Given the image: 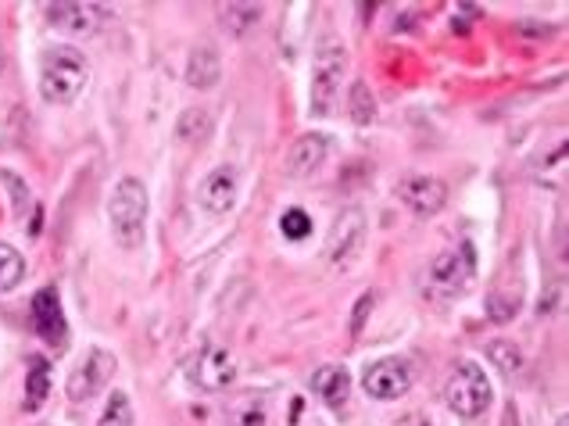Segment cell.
Wrapping results in <instances>:
<instances>
[{
  "label": "cell",
  "instance_id": "1",
  "mask_svg": "<svg viewBox=\"0 0 569 426\" xmlns=\"http://www.w3.org/2000/svg\"><path fill=\"white\" fill-rule=\"evenodd\" d=\"M90 83V64L83 58V50H75L69 44L47 47L40 55V97L47 105H72L75 97L83 94V86Z\"/></svg>",
  "mask_w": 569,
  "mask_h": 426
},
{
  "label": "cell",
  "instance_id": "2",
  "mask_svg": "<svg viewBox=\"0 0 569 426\" xmlns=\"http://www.w3.org/2000/svg\"><path fill=\"white\" fill-rule=\"evenodd\" d=\"M147 215H151L147 187L133 176L119 179L108 198V218H111V234L122 248H137V244L144 240Z\"/></svg>",
  "mask_w": 569,
  "mask_h": 426
},
{
  "label": "cell",
  "instance_id": "3",
  "mask_svg": "<svg viewBox=\"0 0 569 426\" xmlns=\"http://www.w3.org/2000/svg\"><path fill=\"white\" fill-rule=\"evenodd\" d=\"M444 402L459 419H481L490 409V380L476 363H462L444 387Z\"/></svg>",
  "mask_w": 569,
  "mask_h": 426
},
{
  "label": "cell",
  "instance_id": "4",
  "mask_svg": "<svg viewBox=\"0 0 569 426\" xmlns=\"http://www.w3.org/2000/svg\"><path fill=\"white\" fill-rule=\"evenodd\" d=\"M476 280V251L473 244H459L444 255L434 258L430 273H426V283H430V294L437 298H459V294L470 291V283Z\"/></svg>",
  "mask_w": 569,
  "mask_h": 426
},
{
  "label": "cell",
  "instance_id": "5",
  "mask_svg": "<svg viewBox=\"0 0 569 426\" xmlns=\"http://www.w3.org/2000/svg\"><path fill=\"white\" fill-rule=\"evenodd\" d=\"M115 355L105 352V347H90V352L75 363V369L69 372V380H64V394H69L72 405H86L94 402V398L105 391L108 380L115 377Z\"/></svg>",
  "mask_w": 569,
  "mask_h": 426
},
{
  "label": "cell",
  "instance_id": "6",
  "mask_svg": "<svg viewBox=\"0 0 569 426\" xmlns=\"http://www.w3.org/2000/svg\"><path fill=\"white\" fill-rule=\"evenodd\" d=\"M344 80H347V50L341 44H327L316 55V69H312V115L333 111Z\"/></svg>",
  "mask_w": 569,
  "mask_h": 426
},
{
  "label": "cell",
  "instance_id": "7",
  "mask_svg": "<svg viewBox=\"0 0 569 426\" xmlns=\"http://www.w3.org/2000/svg\"><path fill=\"white\" fill-rule=\"evenodd\" d=\"M190 383L204 394H226L233 380H237V358H233L223 344H204L187 369Z\"/></svg>",
  "mask_w": 569,
  "mask_h": 426
},
{
  "label": "cell",
  "instance_id": "8",
  "mask_svg": "<svg viewBox=\"0 0 569 426\" xmlns=\"http://www.w3.org/2000/svg\"><path fill=\"white\" fill-rule=\"evenodd\" d=\"M366 234H369L366 212H361V209H344L337 218H333V229H330V240H327V258L333 265H347L361 251Z\"/></svg>",
  "mask_w": 569,
  "mask_h": 426
},
{
  "label": "cell",
  "instance_id": "9",
  "mask_svg": "<svg viewBox=\"0 0 569 426\" xmlns=\"http://www.w3.org/2000/svg\"><path fill=\"white\" fill-rule=\"evenodd\" d=\"M240 198V173L233 165H215L198 184V204L209 215H226Z\"/></svg>",
  "mask_w": 569,
  "mask_h": 426
},
{
  "label": "cell",
  "instance_id": "10",
  "mask_svg": "<svg viewBox=\"0 0 569 426\" xmlns=\"http://www.w3.org/2000/svg\"><path fill=\"white\" fill-rule=\"evenodd\" d=\"M361 387H366V394L377 398V402H398L412 387V369L408 363H401V358H380V363H372L366 369Z\"/></svg>",
  "mask_w": 569,
  "mask_h": 426
},
{
  "label": "cell",
  "instance_id": "11",
  "mask_svg": "<svg viewBox=\"0 0 569 426\" xmlns=\"http://www.w3.org/2000/svg\"><path fill=\"white\" fill-rule=\"evenodd\" d=\"M111 11L100 4H50L47 8V22L50 29H61L69 36H97L105 29Z\"/></svg>",
  "mask_w": 569,
  "mask_h": 426
},
{
  "label": "cell",
  "instance_id": "12",
  "mask_svg": "<svg viewBox=\"0 0 569 426\" xmlns=\"http://www.w3.org/2000/svg\"><path fill=\"white\" fill-rule=\"evenodd\" d=\"M398 198L408 212L430 218L448 204V187L444 179H434V176H408L405 184H398Z\"/></svg>",
  "mask_w": 569,
  "mask_h": 426
},
{
  "label": "cell",
  "instance_id": "13",
  "mask_svg": "<svg viewBox=\"0 0 569 426\" xmlns=\"http://www.w3.org/2000/svg\"><path fill=\"white\" fill-rule=\"evenodd\" d=\"M330 158V137L327 133H305L294 140L287 154V176L291 179H312Z\"/></svg>",
  "mask_w": 569,
  "mask_h": 426
},
{
  "label": "cell",
  "instance_id": "14",
  "mask_svg": "<svg viewBox=\"0 0 569 426\" xmlns=\"http://www.w3.org/2000/svg\"><path fill=\"white\" fill-rule=\"evenodd\" d=\"M33 330L40 333L47 344H64V316H61V298L55 287H44L33 298Z\"/></svg>",
  "mask_w": 569,
  "mask_h": 426
},
{
  "label": "cell",
  "instance_id": "15",
  "mask_svg": "<svg viewBox=\"0 0 569 426\" xmlns=\"http://www.w3.org/2000/svg\"><path fill=\"white\" fill-rule=\"evenodd\" d=\"M308 387H312V394L327 409H344V402L352 398V377H347V369L341 366H319Z\"/></svg>",
  "mask_w": 569,
  "mask_h": 426
},
{
  "label": "cell",
  "instance_id": "16",
  "mask_svg": "<svg viewBox=\"0 0 569 426\" xmlns=\"http://www.w3.org/2000/svg\"><path fill=\"white\" fill-rule=\"evenodd\" d=\"M223 80V58L212 44H198L187 58V83L193 90H212Z\"/></svg>",
  "mask_w": 569,
  "mask_h": 426
},
{
  "label": "cell",
  "instance_id": "17",
  "mask_svg": "<svg viewBox=\"0 0 569 426\" xmlns=\"http://www.w3.org/2000/svg\"><path fill=\"white\" fill-rule=\"evenodd\" d=\"M226 423L229 426H269V402L265 394L244 391L226 402Z\"/></svg>",
  "mask_w": 569,
  "mask_h": 426
},
{
  "label": "cell",
  "instance_id": "18",
  "mask_svg": "<svg viewBox=\"0 0 569 426\" xmlns=\"http://www.w3.org/2000/svg\"><path fill=\"white\" fill-rule=\"evenodd\" d=\"M218 22L229 36H248L254 33V25H262V8L244 4V0H226V4H218Z\"/></svg>",
  "mask_w": 569,
  "mask_h": 426
},
{
  "label": "cell",
  "instance_id": "19",
  "mask_svg": "<svg viewBox=\"0 0 569 426\" xmlns=\"http://www.w3.org/2000/svg\"><path fill=\"white\" fill-rule=\"evenodd\" d=\"M347 111H352V119L358 126H369L372 119H377V94L369 90L366 80H355L352 83V94H347Z\"/></svg>",
  "mask_w": 569,
  "mask_h": 426
},
{
  "label": "cell",
  "instance_id": "20",
  "mask_svg": "<svg viewBox=\"0 0 569 426\" xmlns=\"http://www.w3.org/2000/svg\"><path fill=\"white\" fill-rule=\"evenodd\" d=\"M47 391H50V369L44 358H33L29 366V377H25V409H40L47 402Z\"/></svg>",
  "mask_w": 569,
  "mask_h": 426
},
{
  "label": "cell",
  "instance_id": "21",
  "mask_svg": "<svg viewBox=\"0 0 569 426\" xmlns=\"http://www.w3.org/2000/svg\"><path fill=\"white\" fill-rule=\"evenodd\" d=\"M97 426H133V402H129L126 391H111L105 412H100Z\"/></svg>",
  "mask_w": 569,
  "mask_h": 426
},
{
  "label": "cell",
  "instance_id": "22",
  "mask_svg": "<svg viewBox=\"0 0 569 426\" xmlns=\"http://www.w3.org/2000/svg\"><path fill=\"white\" fill-rule=\"evenodd\" d=\"M22 276H25V258L11 244H0V291H15Z\"/></svg>",
  "mask_w": 569,
  "mask_h": 426
},
{
  "label": "cell",
  "instance_id": "23",
  "mask_svg": "<svg viewBox=\"0 0 569 426\" xmlns=\"http://www.w3.org/2000/svg\"><path fill=\"white\" fill-rule=\"evenodd\" d=\"M487 355H490V363H495V369H501L506 377L523 372V352L512 341H490Z\"/></svg>",
  "mask_w": 569,
  "mask_h": 426
},
{
  "label": "cell",
  "instance_id": "24",
  "mask_svg": "<svg viewBox=\"0 0 569 426\" xmlns=\"http://www.w3.org/2000/svg\"><path fill=\"white\" fill-rule=\"evenodd\" d=\"M212 129V119H209V111H201V108H187L183 111V119L176 122V137L179 140H187V144H193V140H201L204 133Z\"/></svg>",
  "mask_w": 569,
  "mask_h": 426
},
{
  "label": "cell",
  "instance_id": "25",
  "mask_svg": "<svg viewBox=\"0 0 569 426\" xmlns=\"http://www.w3.org/2000/svg\"><path fill=\"white\" fill-rule=\"evenodd\" d=\"M280 229L287 240H305V237H312V218H308V212H301V209H291L280 215Z\"/></svg>",
  "mask_w": 569,
  "mask_h": 426
},
{
  "label": "cell",
  "instance_id": "26",
  "mask_svg": "<svg viewBox=\"0 0 569 426\" xmlns=\"http://www.w3.org/2000/svg\"><path fill=\"white\" fill-rule=\"evenodd\" d=\"M372 305H377V294H361V298H358V305H355V312H352V327H347V330H352V338H358V333H361V327H366V319H369V312H372Z\"/></svg>",
  "mask_w": 569,
  "mask_h": 426
},
{
  "label": "cell",
  "instance_id": "27",
  "mask_svg": "<svg viewBox=\"0 0 569 426\" xmlns=\"http://www.w3.org/2000/svg\"><path fill=\"white\" fill-rule=\"evenodd\" d=\"M515 29L523 36H552V25H545V22H520Z\"/></svg>",
  "mask_w": 569,
  "mask_h": 426
},
{
  "label": "cell",
  "instance_id": "28",
  "mask_svg": "<svg viewBox=\"0 0 569 426\" xmlns=\"http://www.w3.org/2000/svg\"><path fill=\"white\" fill-rule=\"evenodd\" d=\"M555 426H569V419H566V416H559V423H555Z\"/></svg>",
  "mask_w": 569,
  "mask_h": 426
}]
</instances>
